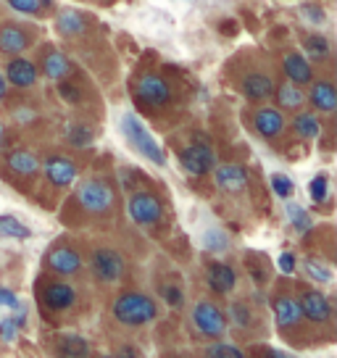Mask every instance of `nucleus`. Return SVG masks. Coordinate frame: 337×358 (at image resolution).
<instances>
[{
	"label": "nucleus",
	"instance_id": "nucleus-37",
	"mask_svg": "<svg viewBox=\"0 0 337 358\" xmlns=\"http://www.w3.org/2000/svg\"><path fill=\"white\" fill-rule=\"evenodd\" d=\"M271 190L277 192L280 198H290V192H292L290 177H285V174H274V177H271Z\"/></svg>",
	"mask_w": 337,
	"mask_h": 358
},
{
	"label": "nucleus",
	"instance_id": "nucleus-19",
	"mask_svg": "<svg viewBox=\"0 0 337 358\" xmlns=\"http://www.w3.org/2000/svg\"><path fill=\"white\" fill-rule=\"evenodd\" d=\"M216 185H219V190L224 192H243L248 185V171L240 164H222V166L216 169Z\"/></svg>",
	"mask_w": 337,
	"mask_h": 358
},
{
	"label": "nucleus",
	"instance_id": "nucleus-12",
	"mask_svg": "<svg viewBox=\"0 0 337 358\" xmlns=\"http://www.w3.org/2000/svg\"><path fill=\"white\" fill-rule=\"evenodd\" d=\"M48 268L58 274V277H74L79 268H82V256H79L74 248L58 245L48 253Z\"/></svg>",
	"mask_w": 337,
	"mask_h": 358
},
{
	"label": "nucleus",
	"instance_id": "nucleus-28",
	"mask_svg": "<svg viewBox=\"0 0 337 358\" xmlns=\"http://www.w3.org/2000/svg\"><path fill=\"white\" fill-rule=\"evenodd\" d=\"M32 235V229L22 224L16 216H0V237H11V240H27Z\"/></svg>",
	"mask_w": 337,
	"mask_h": 358
},
{
	"label": "nucleus",
	"instance_id": "nucleus-31",
	"mask_svg": "<svg viewBox=\"0 0 337 358\" xmlns=\"http://www.w3.org/2000/svg\"><path fill=\"white\" fill-rule=\"evenodd\" d=\"M206 358H245V353L229 343H216V345L206 348Z\"/></svg>",
	"mask_w": 337,
	"mask_h": 358
},
{
	"label": "nucleus",
	"instance_id": "nucleus-16",
	"mask_svg": "<svg viewBox=\"0 0 337 358\" xmlns=\"http://www.w3.org/2000/svg\"><path fill=\"white\" fill-rule=\"evenodd\" d=\"M306 103H311L319 113H332L337 108V90L329 79H316L311 82V90L306 95Z\"/></svg>",
	"mask_w": 337,
	"mask_h": 358
},
{
	"label": "nucleus",
	"instance_id": "nucleus-42",
	"mask_svg": "<svg viewBox=\"0 0 337 358\" xmlns=\"http://www.w3.org/2000/svg\"><path fill=\"white\" fill-rule=\"evenodd\" d=\"M0 335L6 343H13L16 340V322H0Z\"/></svg>",
	"mask_w": 337,
	"mask_h": 358
},
{
	"label": "nucleus",
	"instance_id": "nucleus-38",
	"mask_svg": "<svg viewBox=\"0 0 337 358\" xmlns=\"http://www.w3.org/2000/svg\"><path fill=\"white\" fill-rule=\"evenodd\" d=\"M229 311H232V322H235V324L245 327L248 322H250V311H248L245 303H235V306H232Z\"/></svg>",
	"mask_w": 337,
	"mask_h": 358
},
{
	"label": "nucleus",
	"instance_id": "nucleus-14",
	"mask_svg": "<svg viewBox=\"0 0 337 358\" xmlns=\"http://www.w3.org/2000/svg\"><path fill=\"white\" fill-rule=\"evenodd\" d=\"M298 303H301L303 319L314 322V324H324V322H329V316H332V306H329V301H327L324 292L306 290L303 298H301Z\"/></svg>",
	"mask_w": 337,
	"mask_h": 358
},
{
	"label": "nucleus",
	"instance_id": "nucleus-34",
	"mask_svg": "<svg viewBox=\"0 0 337 358\" xmlns=\"http://www.w3.org/2000/svg\"><path fill=\"white\" fill-rule=\"evenodd\" d=\"M306 271H308V277H311V280L322 282V285L332 282V271H329L322 261H316V258H308V261H306Z\"/></svg>",
	"mask_w": 337,
	"mask_h": 358
},
{
	"label": "nucleus",
	"instance_id": "nucleus-39",
	"mask_svg": "<svg viewBox=\"0 0 337 358\" xmlns=\"http://www.w3.org/2000/svg\"><path fill=\"white\" fill-rule=\"evenodd\" d=\"M161 295H164V301L168 303V306H182V292H180V287H174V285H164L161 287Z\"/></svg>",
	"mask_w": 337,
	"mask_h": 358
},
{
	"label": "nucleus",
	"instance_id": "nucleus-41",
	"mask_svg": "<svg viewBox=\"0 0 337 358\" xmlns=\"http://www.w3.org/2000/svg\"><path fill=\"white\" fill-rule=\"evenodd\" d=\"M58 92H61V98H66L69 103H79V90L74 87V85L61 82V85H58Z\"/></svg>",
	"mask_w": 337,
	"mask_h": 358
},
{
	"label": "nucleus",
	"instance_id": "nucleus-17",
	"mask_svg": "<svg viewBox=\"0 0 337 358\" xmlns=\"http://www.w3.org/2000/svg\"><path fill=\"white\" fill-rule=\"evenodd\" d=\"M74 301H77V292L66 282H50L43 290V303L50 311H66L74 306Z\"/></svg>",
	"mask_w": 337,
	"mask_h": 358
},
{
	"label": "nucleus",
	"instance_id": "nucleus-18",
	"mask_svg": "<svg viewBox=\"0 0 337 358\" xmlns=\"http://www.w3.org/2000/svg\"><path fill=\"white\" fill-rule=\"evenodd\" d=\"M243 95L253 103L269 101L271 95H274V79H271L269 74H264V71L248 74V77L243 79Z\"/></svg>",
	"mask_w": 337,
	"mask_h": 358
},
{
	"label": "nucleus",
	"instance_id": "nucleus-47",
	"mask_svg": "<svg viewBox=\"0 0 337 358\" xmlns=\"http://www.w3.org/2000/svg\"><path fill=\"white\" fill-rule=\"evenodd\" d=\"M269 358H290V356H285V353H280V350H271Z\"/></svg>",
	"mask_w": 337,
	"mask_h": 358
},
{
	"label": "nucleus",
	"instance_id": "nucleus-6",
	"mask_svg": "<svg viewBox=\"0 0 337 358\" xmlns=\"http://www.w3.org/2000/svg\"><path fill=\"white\" fill-rule=\"evenodd\" d=\"M135 98L148 108H164L171 101V87L161 74H143L135 85Z\"/></svg>",
	"mask_w": 337,
	"mask_h": 358
},
{
	"label": "nucleus",
	"instance_id": "nucleus-45",
	"mask_svg": "<svg viewBox=\"0 0 337 358\" xmlns=\"http://www.w3.org/2000/svg\"><path fill=\"white\" fill-rule=\"evenodd\" d=\"M6 95H8V82H6L3 71H0V101H6Z\"/></svg>",
	"mask_w": 337,
	"mask_h": 358
},
{
	"label": "nucleus",
	"instance_id": "nucleus-2",
	"mask_svg": "<svg viewBox=\"0 0 337 358\" xmlns=\"http://www.w3.org/2000/svg\"><path fill=\"white\" fill-rule=\"evenodd\" d=\"M122 132L127 137V143L135 148L140 156H145L150 164H156V166L166 164V156H164L161 145L156 143V137L148 132L145 124L140 122L135 113H124L122 116Z\"/></svg>",
	"mask_w": 337,
	"mask_h": 358
},
{
	"label": "nucleus",
	"instance_id": "nucleus-40",
	"mask_svg": "<svg viewBox=\"0 0 337 358\" xmlns=\"http://www.w3.org/2000/svg\"><path fill=\"white\" fill-rule=\"evenodd\" d=\"M0 306L3 308H19V298L8 287H3V285H0Z\"/></svg>",
	"mask_w": 337,
	"mask_h": 358
},
{
	"label": "nucleus",
	"instance_id": "nucleus-23",
	"mask_svg": "<svg viewBox=\"0 0 337 358\" xmlns=\"http://www.w3.org/2000/svg\"><path fill=\"white\" fill-rule=\"evenodd\" d=\"M6 164L13 174H22V177H34L40 171V158L34 156L32 150H24V148H16L6 156Z\"/></svg>",
	"mask_w": 337,
	"mask_h": 358
},
{
	"label": "nucleus",
	"instance_id": "nucleus-10",
	"mask_svg": "<svg viewBox=\"0 0 337 358\" xmlns=\"http://www.w3.org/2000/svg\"><path fill=\"white\" fill-rule=\"evenodd\" d=\"M3 77L6 82L11 85V87H19V90H29L37 85V66H34L29 58H11L8 64H6V71H3Z\"/></svg>",
	"mask_w": 337,
	"mask_h": 358
},
{
	"label": "nucleus",
	"instance_id": "nucleus-36",
	"mask_svg": "<svg viewBox=\"0 0 337 358\" xmlns=\"http://www.w3.org/2000/svg\"><path fill=\"white\" fill-rule=\"evenodd\" d=\"M69 143L77 148H85L92 143V129L90 127H82V124H77V127H71L69 129Z\"/></svg>",
	"mask_w": 337,
	"mask_h": 358
},
{
	"label": "nucleus",
	"instance_id": "nucleus-20",
	"mask_svg": "<svg viewBox=\"0 0 337 358\" xmlns=\"http://www.w3.org/2000/svg\"><path fill=\"white\" fill-rule=\"evenodd\" d=\"M274 319L282 329H292L303 322V311H301V303L290 298V295H280L274 301Z\"/></svg>",
	"mask_w": 337,
	"mask_h": 358
},
{
	"label": "nucleus",
	"instance_id": "nucleus-15",
	"mask_svg": "<svg viewBox=\"0 0 337 358\" xmlns=\"http://www.w3.org/2000/svg\"><path fill=\"white\" fill-rule=\"evenodd\" d=\"M282 71H285L287 82L298 85V87L314 82V66H311V61L306 56H301V53H287V56L282 58Z\"/></svg>",
	"mask_w": 337,
	"mask_h": 358
},
{
	"label": "nucleus",
	"instance_id": "nucleus-48",
	"mask_svg": "<svg viewBox=\"0 0 337 358\" xmlns=\"http://www.w3.org/2000/svg\"><path fill=\"white\" fill-rule=\"evenodd\" d=\"M101 358H116V356H101Z\"/></svg>",
	"mask_w": 337,
	"mask_h": 358
},
{
	"label": "nucleus",
	"instance_id": "nucleus-43",
	"mask_svg": "<svg viewBox=\"0 0 337 358\" xmlns=\"http://www.w3.org/2000/svg\"><path fill=\"white\" fill-rule=\"evenodd\" d=\"M280 268H282V274H292V271H295V256H292V253H282Z\"/></svg>",
	"mask_w": 337,
	"mask_h": 358
},
{
	"label": "nucleus",
	"instance_id": "nucleus-32",
	"mask_svg": "<svg viewBox=\"0 0 337 358\" xmlns=\"http://www.w3.org/2000/svg\"><path fill=\"white\" fill-rule=\"evenodd\" d=\"M48 0H8V6H11L13 11L19 13H27V16H40L43 8H45Z\"/></svg>",
	"mask_w": 337,
	"mask_h": 358
},
{
	"label": "nucleus",
	"instance_id": "nucleus-1",
	"mask_svg": "<svg viewBox=\"0 0 337 358\" xmlns=\"http://www.w3.org/2000/svg\"><path fill=\"white\" fill-rule=\"evenodd\" d=\"M113 319L124 327H145L158 316L156 301L143 292H122L113 301Z\"/></svg>",
	"mask_w": 337,
	"mask_h": 358
},
{
	"label": "nucleus",
	"instance_id": "nucleus-8",
	"mask_svg": "<svg viewBox=\"0 0 337 358\" xmlns=\"http://www.w3.org/2000/svg\"><path fill=\"white\" fill-rule=\"evenodd\" d=\"M180 164L182 169L192 174V177H206L216 164V156L211 145H206V143H192L187 145L185 150L180 153Z\"/></svg>",
	"mask_w": 337,
	"mask_h": 358
},
{
	"label": "nucleus",
	"instance_id": "nucleus-27",
	"mask_svg": "<svg viewBox=\"0 0 337 358\" xmlns=\"http://www.w3.org/2000/svg\"><path fill=\"white\" fill-rule=\"evenodd\" d=\"M85 16L79 11H64L61 16H58V24H56V29L64 37H77V34L85 32Z\"/></svg>",
	"mask_w": 337,
	"mask_h": 358
},
{
	"label": "nucleus",
	"instance_id": "nucleus-3",
	"mask_svg": "<svg viewBox=\"0 0 337 358\" xmlns=\"http://www.w3.org/2000/svg\"><path fill=\"white\" fill-rule=\"evenodd\" d=\"M77 201L85 211L90 213H108L116 203V192L103 179H85L77 185Z\"/></svg>",
	"mask_w": 337,
	"mask_h": 358
},
{
	"label": "nucleus",
	"instance_id": "nucleus-21",
	"mask_svg": "<svg viewBox=\"0 0 337 358\" xmlns=\"http://www.w3.org/2000/svg\"><path fill=\"white\" fill-rule=\"evenodd\" d=\"M274 92H277V108L280 111H303L306 106V92L303 87H298V85H292V82H282V85H277L274 87Z\"/></svg>",
	"mask_w": 337,
	"mask_h": 358
},
{
	"label": "nucleus",
	"instance_id": "nucleus-35",
	"mask_svg": "<svg viewBox=\"0 0 337 358\" xmlns=\"http://www.w3.org/2000/svg\"><path fill=\"white\" fill-rule=\"evenodd\" d=\"M287 213H290V222H292V227L298 229V232H308L311 229V219H308V213L301 208V206H287Z\"/></svg>",
	"mask_w": 337,
	"mask_h": 358
},
{
	"label": "nucleus",
	"instance_id": "nucleus-33",
	"mask_svg": "<svg viewBox=\"0 0 337 358\" xmlns=\"http://www.w3.org/2000/svg\"><path fill=\"white\" fill-rule=\"evenodd\" d=\"M308 195H311V201L314 203H324L327 195H329V179L324 174H319V177L311 179V185H308Z\"/></svg>",
	"mask_w": 337,
	"mask_h": 358
},
{
	"label": "nucleus",
	"instance_id": "nucleus-30",
	"mask_svg": "<svg viewBox=\"0 0 337 358\" xmlns=\"http://www.w3.org/2000/svg\"><path fill=\"white\" fill-rule=\"evenodd\" d=\"M203 245H206V250H211V253H222V250H227L229 248V237H227L224 229H208L206 235H203Z\"/></svg>",
	"mask_w": 337,
	"mask_h": 358
},
{
	"label": "nucleus",
	"instance_id": "nucleus-24",
	"mask_svg": "<svg viewBox=\"0 0 337 358\" xmlns=\"http://www.w3.org/2000/svg\"><path fill=\"white\" fill-rule=\"evenodd\" d=\"M43 74H45L48 79L64 82V79L71 74V61H69V56H64L56 48L45 50V56H43Z\"/></svg>",
	"mask_w": 337,
	"mask_h": 358
},
{
	"label": "nucleus",
	"instance_id": "nucleus-46",
	"mask_svg": "<svg viewBox=\"0 0 337 358\" xmlns=\"http://www.w3.org/2000/svg\"><path fill=\"white\" fill-rule=\"evenodd\" d=\"M0 148H6V129H3V124H0Z\"/></svg>",
	"mask_w": 337,
	"mask_h": 358
},
{
	"label": "nucleus",
	"instance_id": "nucleus-25",
	"mask_svg": "<svg viewBox=\"0 0 337 358\" xmlns=\"http://www.w3.org/2000/svg\"><path fill=\"white\" fill-rule=\"evenodd\" d=\"M292 129H295V134H298L301 140H316V137L322 134V122H319L316 113L298 111L295 119H292Z\"/></svg>",
	"mask_w": 337,
	"mask_h": 358
},
{
	"label": "nucleus",
	"instance_id": "nucleus-13",
	"mask_svg": "<svg viewBox=\"0 0 337 358\" xmlns=\"http://www.w3.org/2000/svg\"><path fill=\"white\" fill-rule=\"evenodd\" d=\"M253 127H256V132L264 137V140H277L282 132H285V113L280 108H271V106H264L259 111L253 113Z\"/></svg>",
	"mask_w": 337,
	"mask_h": 358
},
{
	"label": "nucleus",
	"instance_id": "nucleus-7",
	"mask_svg": "<svg viewBox=\"0 0 337 358\" xmlns=\"http://www.w3.org/2000/svg\"><path fill=\"white\" fill-rule=\"evenodd\" d=\"M90 268H92V277L98 282H106V285H113L124 277V258L111 250V248H98L90 258Z\"/></svg>",
	"mask_w": 337,
	"mask_h": 358
},
{
	"label": "nucleus",
	"instance_id": "nucleus-26",
	"mask_svg": "<svg viewBox=\"0 0 337 358\" xmlns=\"http://www.w3.org/2000/svg\"><path fill=\"white\" fill-rule=\"evenodd\" d=\"M90 356V345L87 340L79 335H66L58 343V358H87Z\"/></svg>",
	"mask_w": 337,
	"mask_h": 358
},
{
	"label": "nucleus",
	"instance_id": "nucleus-9",
	"mask_svg": "<svg viewBox=\"0 0 337 358\" xmlns=\"http://www.w3.org/2000/svg\"><path fill=\"white\" fill-rule=\"evenodd\" d=\"M29 45H32V32L24 29L22 24L6 22L0 27V56H22Z\"/></svg>",
	"mask_w": 337,
	"mask_h": 358
},
{
	"label": "nucleus",
	"instance_id": "nucleus-5",
	"mask_svg": "<svg viewBox=\"0 0 337 358\" xmlns=\"http://www.w3.org/2000/svg\"><path fill=\"white\" fill-rule=\"evenodd\" d=\"M127 208H129L132 222L140 224V227H153V224H158L161 216H164V203H161V198L148 190L132 192Z\"/></svg>",
	"mask_w": 337,
	"mask_h": 358
},
{
	"label": "nucleus",
	"instance_id": "nucleus-11",
	"mask_svg": "<svg viewBox=\"0 0 337 358\" xmlns=\"http://www.w3.org/2000/svg\"><path fill=\"white\" fill-rule=\"evenodd\" d=\"M43 171H45L48 182L53 187H69L77 179V164L66 156H48L45 164H43Z\"/></svg>",
	"mask_w": 337,
	"mask_h": 358
},
{
	"label": "nucleus",
	"instance_id": "nucleus-29",
	"mask_svg": "<svg viewBox=\"0 0 337 358\" xmlns=\"http://www.w3.org/2000/svg\"><path fill=\"white\" fill-rule=\"evenodd\" d=\"M303 45H306V53L314 58V61H324L329 56V43H327V37H322V34H308L303 40Z\"/></svg>",
	"mask_w": 337,
	"mask_h": 358
},
{
	"label": "nucleus",
	"instance_id": "nucleus-22",
	"mask_svg": "<svg viewBox=\"0 0 337 358\" xmlns=\"http://www.w3.org/2000/svg\"><path fill=\"white\" fill-rule=\"evenodd\" d=\"M208 287L214 292H219V295H227L229 290H235V285H237V274H235V268L232 266H227V264H211L208 266Z\"/></svg>",
	"mask_w": 337,
	"mask_h": 358
},
{
	"label": "nucleus",
	"instance_id": "nucleus-4",
	"mask_svg": "<svg viewBox=\"0 0 337 358\" xmlns=\"http://www.w3.org/2000/svg\"><path fill=\"white\" fill-rule=\"evenodd\" d=\"M192 324H195V329H198L203 337H214V340H219V337L227 335L224 311L211 301L195 303V308H192Z\"/></svg>",
	"mask_w": 337,
	"mask_h": 358
},
{
	"label": "nucleus",
	"instance_id": "nucleus-44",
	"mask_svg": "<svg viewBox=\"0 0 337 358\" xmlns=\"http://www.w3.org/2000/svg\"><path fill=\"white\" fill-rule=\"evenodd\" d=\"M119 358H137V350L132 345H122L119 348Z\"/></svg>",
	"mask_w": 337,
	"mask_h": 358
}]
</instances>
